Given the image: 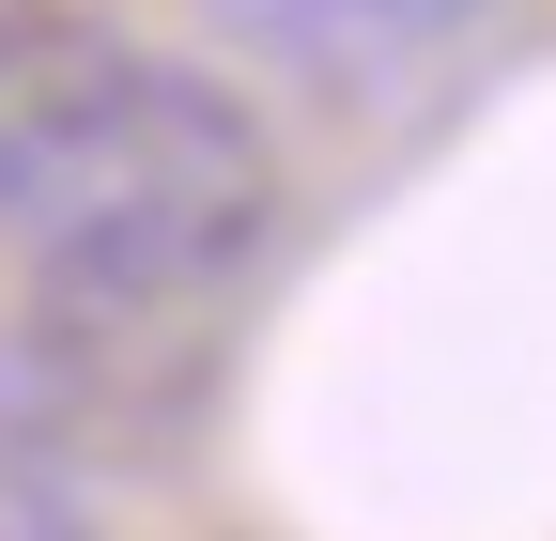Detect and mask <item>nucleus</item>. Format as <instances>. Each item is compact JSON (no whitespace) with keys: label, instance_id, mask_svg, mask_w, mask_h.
I'll list each match as a JSON object with an SVG mask.
<instances>
[{"label":"nucleus","instance_id":"obj_1","mask_svg":"<svg viewBox=\"0 0 556 541\" xmlns=\"http://www.w3.org/2000/svg\"><path fill=\"white\" fill-rule=\"evenodd\" d=\"M278 232L263 124L124 32H0V263L93 325L232 294Z\"/></svg>","mask_w":556,"mask_h":541},{"label":"nucleus","instance_id":"obj_3","mask_svg":"<svg viewBox=\"0 0 556 541\" xmlns=\"http://www.w3.org/2000/svg\"><path fill=\"white\" fill-rule=\"evenodd\" d=\"M0 541H93V526H78V495H47L31 464H0Z\"/></svg>","mask_w":556,"mask_h":541},{"label":"nucleus","instance_id":"obj_2","mask_svg":"<svg viewBox=\"0 0 556 541\" xmlns=\"http://www.w3.org/2000/svg\"><path fill=\"white\" fill-rule=\"evenodd\" d=\"M217 16L248 47H278V62H309V78H387V62L479 32L495 0H217Z\"/></svg>","mask_w":556,"mask_h":541}]
</instances>
